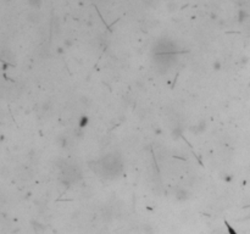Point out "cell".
Segmentation results:
<instances>
[{
    "label": "cell",
    "instance_id": "cell-1",
    "mask_svg": "<svg viewBox=\"0 0 250 234\" xmlns=\"http://www.w3.org/2000/svg\"><path fill=\"white\" fill-rule=\"evenodd\" d=\"M28 21L34 22V23L39 22V21H40V15L37 13V12H31V13L28 15Z\"/></svg>",
    "mask_w": 250,
    "mask_h": 234
},
{
    "label": "cell",
    "instance_id": "cell-2",
    "mask_svg": "<svg viewBox=\"0 0 250 234\" xmlns=\"http://www.w3.org/2000/svg\"><path fill=\"white\" fill-rule=\"evenodd\" d=\"M177 9H178V5H177L176 3H173V1H168V4H167V10H168V12H175Z\"/></svg>",
    "mask_w": 250,
    "mask_h": 234
},
{
    "label": "cell",
    "instance_id": "cell-3",
    "mask_svg": "<svg viewBox=\"0 0 250 234\" xmlns=\"http://www.w3.org/2000/svg\"><path fill=\"white\" fill-rule=\"evenodd\" d=\"M28 3H29V5L38 7V6L40 5V0H28Z\"/></svg>",
    "mask_w": 250,
    "mask_h": 234
}]
</instances>
